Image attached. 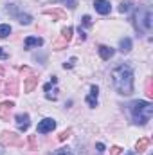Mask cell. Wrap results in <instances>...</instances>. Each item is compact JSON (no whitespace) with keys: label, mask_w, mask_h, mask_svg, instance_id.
Masks as SVG:
<instances>
[{"label":"cell","mask_w":153,"mask_h":155,"mask_svg":"<svg viewBox=\"0 0 153 155\" xmlns=\"http://www.w3.org/2000/svg\"><path fill=\"white\" fill-rule=\"evenodd\" d=\"M112 83L115 90L122 96H130L133 92V72L128 65H119L112 71Z\"/></svg>","instance_id":"6da1fadb"},{"label":"cell","mask_w":153,"mask_h":155,"mask_svg":"<svg viewBox=\"0 0 153 155\" xmlns=\"http://www.w3.org/2000/svg\"><path fill=\"white\" fill-rule=\"evenodd\" d=\"M130 112H132V116H133L137 124H146L153 116V105L148 103V101L139 99V101H133L130 105Z\"/></svg>","instance_id":"7a4b0ae2"},{"label":"cell","mask_w":153,"mask_h":155,"mask_svg":"<svg viewBox=\"0 0 153 155\" xmlns=\"http://www.w3.org/2000/svg\"><path fill=\"white\" fill-rule=\"evenodd\" d=\"M151 9L150 7H139L135 13V27L141 33H146L151 29Z\"/></svg>","instance_id":"3957f363"},{"label":"cell","mask_w":153,"mask_h":155,"mask_svg":"<svg viewBox=\"0 0 153 155\" xmlns=\"http://www.w3.org/2000/svg\"><path fill=\"white\" fill-rule=\"evenodd\" d=\"M0 144H4V146H20V144H22V139H20V135H16L15 132H2V135H0Z\"/></svg>","instance_id":"277c9868"},{"label":"cell","mask_w":153,"mask_h":155,"mask_svg":"<svg viewBox=\"0 0 153 155\" xmlns=\"http://www.w3.org/2000/svg\"><path fill=\"white\" fill-rule=\"evenodd\" d=\"M13 108H15V103H13V101H4V103H0V119H2V121H9V116H11Z\"/></svg>","instance_id":"5b68a950"},{"label":"cell","mask_w":153,"mask_h":155,"mask_svg":"<svg viewBox=\"0 0 153 155\" xmlns=\"http://www.w3.org/2000/svg\"><path fill=\"white\" fill-rule=\"evenodd\" d=\"M54 128H56V121L47 117V119L40 121V123H38V128H36V130H38L40 134H47V132H52Z\"/></svg>","instance_id":"8992f818"},{"label":"cell","mask_w":153,"mask_h":155,"mask_svg":"<svg viewBox=\"0 0 153 155\" xmlns=\"http://www.w3.org/2000/svg\"><path fill=\"white\" fill-rule=\"evenodd\" d=\"M94 7H96V11L101 13V15H108L110 9H112L110 0H96V2H94Z\"/></svg>","instance_id":"52a82bcc"},{"label":"cell","mask_w":153,"mask_h":155,"mask_svg":"<svg viewBox=\"0 0 153 155\" xmlns=\"http://www.w3.org/2000/svg\"><path fill=\"white\" fill-rule=\"evenodd\" d=\"M29 116L27 114H18L16 116V126H18V130L20 132H25L27 128H29Z\"/></svg>","instance_id":"ba28073f"},{"label":"cell","mask_w":153,"mask_h":155,"mask_svg":"<svg viewBox=\"0 0 153 155\" xmlns=\"http://www.w3.org/2000/svg\"><path fill=\"white\" fill-rule=\"evenodd\" d=\"M97 96H99V88L94 85V87L90 88V94H88V97H86V103H88V107H97Z\"/></svg>","instance_id":"9c48e42d"},{"label":"cell","mask_w":153,"mask_h":155,"mask_svg":"<svg viewBox=\"0 0 153 155\" xmlns=\"http://www.w3.org/2000/svg\"><path fill=\"white\" fill-rule=\"evenodd\" d=\"M4 94H11V96H16L18 94V83H16V79H11L9 83H5Z\"/></svg>","instance_id":"30bf717a"},{"label":"cell","mask_w":153,"mask_h":155,"mask_svg":"<svg viewBox=\"0 0 153 155\" xmlns=\"http://www.w3.org/2000/svg\"><path fill=\"white\" fill-rule=\"evenodd\" d=\"M43 15L52 16L54 20H65V13H63L61 9H45V11H43Z\"/></svg>","instance_id":"8fae6325"},{"label":"cell","mask_w":153,"mask_h":155,"mask_svg":"<svg viewBox=\"0 0 153 155\" xmlns=\"http://www.w3.org/2000/svg\"><path fill=\"white\" fill-rule=\"evenodd\" d=\"M99 54H101L103 60H110L114 56V49L112 47H106V45H101L99 47Z\"/></svg>","instance_id":"7c38bea8"},{"label":"cell","mask_w":153,"mask_h":155,"mask_svg":"<svg viewBox=\"0 0 153 155\" xmlns=\"http://www.w3.org/2000/svg\"><path fill=\"white\" fill-rule=\"evenodd\" d=\"M43 45V40L41 38H36V36H29L25 40V49H31V47H40Z\"/></svg>","instance_id":"4fadbf2b"},{"label":"cell","mask_w":153,"mask_h":155,"mask_svg":"<svg viewBox=\"0 0 153 155\" xmlns=\"http://www.w3.org/2000/svg\"><path fill=\"white\" fill-rule=\"evenodd\" d=\"M36 85H38V78L34 76V74H31V76L27 78V81H25V87H24V88H25V92H31Z\"/></svg>","instance_id":"5bb4252c"},{"label":"cell","mask_w":153,"mask_h":155,"mask_svg":"<svg viewBox=\"0 0 153 155\" xmlns=\"http://www.w3.org/2000/svg\"><path fill=\"white\" fill-rule=\"evenodd\" d=\"M148 146H150V139H148V137H142V139H139V141H137V144H135V150L141 153V152H144Z\"/></svg>","instance_id":"9a60e30c"},{"label":"cell","mask_w":153,"mask_h":155,"mask_svg":"<svg viewBox=\"0 0 153 155\" xmlns=\"http://www.w3.org/2000/svg\"><path fill=\"white\" fill-rule=\"evenodd\" d=\"M119 49H121V52H130V49H132V40L122 38L121 43H119Z\"/></svg>","instance_id":"2e32d148"},{"label":"cell","mask_w":153,"mask_h":155,"mask_svg":"<svg viewBox=\"0 0 153 155\" xmlns=\"http://www.w3.org/2000/svg\"><path fill=\"white\" fill-rule=\"evenodd\" d=\"M72 33H74V29H72L70 25H69V27H63V29H61V40H65V41L69 43L70 38H72Z\"/></svg>","instance_id":"e0dca14e"},{"label":"cell","mask_w":153,"mask_h":155,"mask_svg":"<svg viewBox=\"0 0 153 155\" xmlns=\"http://www.w3.org/2000/svg\"><path fill=\"white\" fill-rule=\"evenodd\" d=\"M49 87H50L49 83L43 87V90L47 92V94H45V97H47V99H56V97H58V88H52V92H50V88H49Z\"/></svg>","instance_id":"ac0fdd59"},{"label":"cell","mask_w":153,"mask_h":155,"mask_svg":"<svg viewBox=\"0 0 153 155\" xmlns=\"http://www.w3.org/2000/svg\"><path fill=\"white\" fill-rule=\"evenodd\" d=\"M7 35H11V25H0V38H5Z\"/></svg>","instance_id":"d6986e66"},{"label":"cell","mask_w":153,"mask_h":155,"mask_svg":"<svg viewBox=\"0 0 153 155\" xmlns=\"http://www.w3.org/2000/svg\"><path fill=\"white\" fill-rule=\"evenodd\" d=\"M67 47V41L65 40H58V41H54V45H52V49H56V51H61V49H65Z\"/></svg>","instance_id":"ffe728a7"},{"label":"cell","mask_w":153,"mask_h":155,"mask_svg":"<svg viewBox=\"0 0 153 155\" xmlns=\"http://www.w3.org/2000/svg\"><path fill=\"white\" fill-rule=\"evenodd\" d=\"M70 134H72V130H63V132L58 135V141H67V139L70 137Z\"/></svg>","instance_id":"44dd1931"},{"label":"cell","mask_w":153,"mask_h":155,"mask_svg":"<svg viewBox=\"0 0 153 155\" xmlns=\"http://www.w3.org/2000/svg\"><path fill=\"white\" fill-rule=\"evenodd\" d=\"M18 22L27 25V24H31V16L29 15H18Z\"/></svg>","instance_id":"7402d4cb"},{"label":"cell","mask_w":153,"mask_h":155,"mask_svg":"<svg viewBox=\"0 0 153 155\" xmlns=\"http://www.w3.org/2000/svg\"><path fill=\"white\" fill-rule=\"evenodd\" d=\"M146 94H148V97H151V96H153V88H151V78H148V79H146Z\"/></svg>","instance_id":"603a6c76"},{"label":"cell","mask_w":153,"mask_h":155,"mask_svg":"<svg viewBox=\"0 0 153 155\" xmlns=\"http://www.w3.org/2000/svg\"><path fill=\"white\" fill-rule=\"evenodd\" d=\"M119 11H121V13H128V11H130V4H128V2H122V4L119 5Z\"/></svg>","instance_id":"cb8c5ba5"},{"label":"cell","mask_w":153,"mask_h":155,"mask_svg":"<svg viewBox=\"0 0 153 155\" xmlns=\"http://www.w3.org/2000/svg\"><path fill=\"white\" fill-rule=\"evenodd\" d=\"M121 152H122L121 146H112V148H110V155H119Z\"/></svg>","instance_id":"d4e9b609"},{"label":"cell","mask_w":153,"mask_h":155,"mask_svg":"<svg viewBox=\"0 0 153 155\" xmlns=\"http://www.w3.org/2000/svg\"><path fill=\"white\" fill-rule=\"evenodd\" d=\"M29 146H31V150H36V139H34V135H29Z\"/></svg>","instance_id":"484cf974"},{"label":"cell","mask_w":153,"mask_h":155,"mask_svg":"<svg viewBox=\"0 0 153 155\" xmlns=\"http://www.w3.org/2000/svg\"><path fill=\"white\" fill-rule=\"evenodd\" d=\"M83 24H85V25H92V18H90L88 15H85V16H83Z\"/></svg>","instance_id":"4316f807"},{"label":"cell","mask_w":153,"mask_h":155,"mask_svg":"<svg viewBox=\"0 0 153 155\" xmlns=\"http://www.w3.org/2000/svg\"><path fill=\"white\" fill-rule=\"evenodd\" d=\"M20 72H22V74H29V76L33 74V71H31L29 67H20Z\"/></svg>","instance_id":"83f0119b"},{"label":"cell","mask_w":153,"mask_h":155,"mask_svg":"<svg viewBox=\"0 0 153 155\" xmlns=\"http://www.w3.org/2000/svg\"><path fill=\"white\" fill-rule=\"evenodd\" d=\"M56 155H72V153H70V152H69L67 148H61V150H60V152H58Z\"/></svg>","instance_id":"f1b7e54d"},{"label":"cell","mask_w":153,"mask_h":155,"mask_svg":"<svg viewBox=\"0 0 153 155\" xmlns=\"http://www.w3.org/2000/svg\"><path fill=\"white\" fill-rule=\"evenodd\" d=\"M74 61H76V58H72V60H70V61H69V63H65V65H63V67H65V69H70V67H72V65H74Z\"/></svg>","instance_id":"f546056e"},{"label":"cell","mask_w":153,"mask_h":155,"mask_svg":"<svg viewBox=\"0 0 153 155\" xmlns=\"http://www.w3.org/2000/svg\"><path fill=\"white\" fill-rule=\"evenodd\" d=\"M97 152H99V153H103V152H105V144L97 143Z\"/></svg>","instance_id":"4dcf8cb0"},{"label":"cell","mask_w":153,"mask_h":155,"mask_svg":"<svg viewBox=\"0 0 153 155\" xmlns=\"http://www.w3.org/2000/svg\"><path fill=\"white\" fill-rule=\"evenodd\" d=\"M0 58H2V60H5V58H7V54H5V52H4L2 49H0Z\"/></svg>","instance_id":"1f68e13d"},{"label":"cell","mask_w":153,"mask_h":155,"mask_svg":"<svg viewBox=\"0 0 153 155\" xmlns=\"http://www.w3.org/2000/svg\"><path fill=\"white\" fill-rule=\"evenodd\" d=\"M2 74H4V67H0V76H2Z\"/></svg>","instance_id":"d6a6232c"},{"label":"cell","mask_w":153,"mask_h":155,"mask_svg":"<svg viewBox=\"0 0 153 155\" xmlns=\"http://www.w3.org/2000/svg\"><path fill=\"white\" fill-rule=\"evenodd\" d=\"M126 155H133V153H126Z\"/></svg>","instance_id":"836d02e7"},{"label":"cell","mask_w":153,"mask_h":155,"mask_svg":"<svg viewBox=\"0 0 153 155\" xmlns=\"http://www.w3.org/2000/svg\"><path fill=\"white\" fill-rule=\"evenodd\" d=\"M0 155H2V152H0Z\"/></svg>","instance_id":"e575fe53"}]
</instances>
